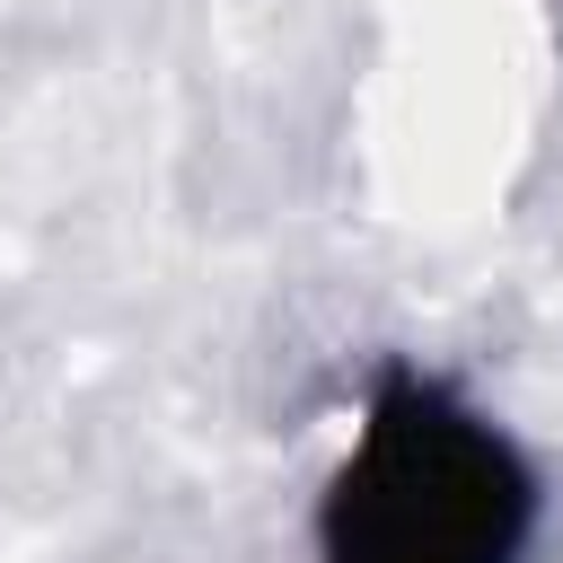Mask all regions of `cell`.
Wrapping results in <instances>:
<instances>
[{"mask_svg":"<svg viewBox=\"0 0 563 563\" xmlns=\"http://www.w3.org/2000/svg\"><path fill=\"white\" fill-rule=\"evenodd\" d=\"M545 484L440 369L387 361L317 493V563H528Z\"/></svg>","mask_w":563,"mask_h":563,"instance_id":"1","label":"cell"}]
</instances>
